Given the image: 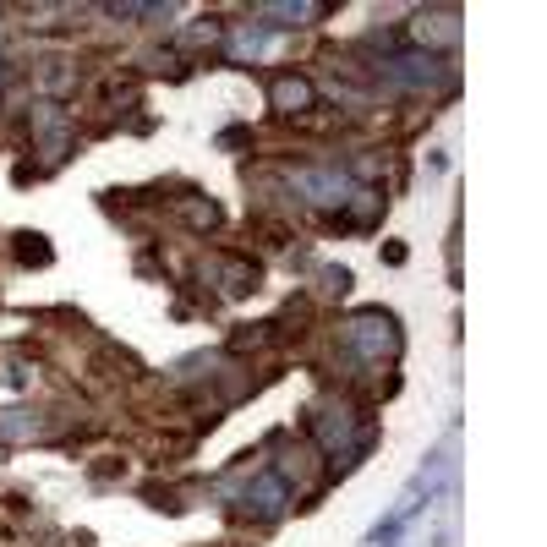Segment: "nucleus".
<instances>
[{"label":"nucleus","instance_id":"obj_2","mask_svg":"<svg viewBox=\"0 0 547 547\" xmlns=\"http://www.w3.org/2000/svg\"><path fill=\"white\" fill-rule=\"evenodd\" d=\"M274 110H285V115H296V110H307L312 104V83L307 77H274Z\"/></svg>","mask_w":547,"mask_h":547},{"label":"nucleus","instance_id":"obj_1","mask_svg":"<svg viewBox=\"0 0 547 547\" xmlns=\"http://www.w3.org/2000/svg\"><path fill=\"white\" fill-rule=\"evenodd\" d=\"M345 340L351 345H362L367 356H378L383 345H394V318H383V312H362V318L345 329Z\"/></svg>","mask_w":547,"mask_h":547}]
</instances>
